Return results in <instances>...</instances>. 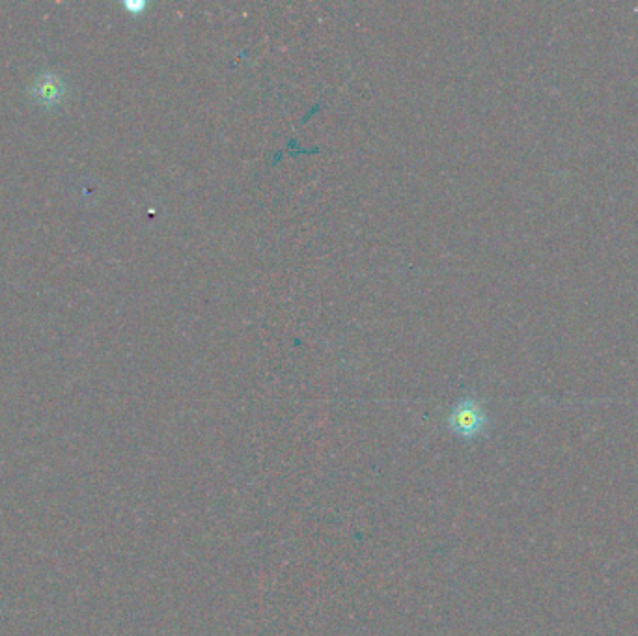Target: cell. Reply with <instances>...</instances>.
<instances>
[{
	"mask_svg": "<svg viewBox=\"0 0 638 636\" xmlns=\"http://www.w3.org/2000/svg\"><path fill=\"white\" fill-rule=\"evenodd\" d=\"M448 429L465 441H472L480 437L487 428V415L484 405L476 398L467 396L456 401L450 415L446 418Z\"/></svg>",
	"mask_w": 638,
	"mask_h": 636,
	"instance_id": "cell-1",
	"label": "cell"
},
{
	"mask_svg": "<svg viewBox=\"0 0 638 636\" xmlns=\"http://www.w3.org/2000/svg\"><path fill=\"white\" fill-rule=\"evenodd\" d=\"M122 6H124L125 12L133 15V17H140L148 10V2L146 0H125Z\"/></svg>",
	"mask_w": 638,
	"mask_h": 636,
	"instance_id": "cell-3",
	"label": "cell"
},
{
	"mask_svg": "<svg viewBox=\"0 0 638 636\" xmlns=\"http://www.w3.org/2000/svg\"><path fill=\"white\" fill-rule=\"evenodd\" d=\"M66 94H68V86L64 83L62 75H58L56 71H43L28 88L30 99L45 109L60 105Z\"/></svg>",
	"mask_w": 638,
	"mask_h": 636,
	"instance_id": "cell-2",
	"label": "cell"
}]
</instances>
